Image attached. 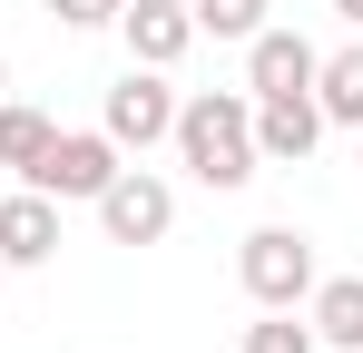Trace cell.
Here are the masks:
<instances>
[{
    "mask_svg": "<svg viewBox=\"0 0 363 353\" xmlns=\"http://www.w3.org/2000/svg\"><path fill=\"white\" fill-rule=\"evenodd\" d=\"M167 147H177V167L206 186V196H236V186H255V99L245 89H196V99H177V128H167Z\"/></svg>",
    "mask_w": 363,
    "mask_h": 353,
    "instance_id": "obj_1",
    "label": "cell"
},
{
    "mask_svg": "<svg viewBox=\"0 0 363 353\" xmlns=\"http://www.w3.org/2000/svg\"><path fill=\"white\" fill-rule=\"evenodd\" d=\"M128 167V147L108 128H50V147H40V167L20 176V186H40V196H60V206H99V186Z\"/></svg>",
    "mask_w": 363,
    "mask_h": 353,
    "instance_id": "obj_2",
    "label": "cell"
},
{
    "mask_svg": "<svg viewBox=\"0 0 363 353\" xmlns=\"http://www.w3.org/2000/svg\"><path fill=\"white\" fill-rule=\"evenodd\" d=\"M314 275H324V265H314V235L304 226H255L236 245V285L255 294V304H304Z\"/></svg>",
    "mask_w": 363,
    "mask_h": 353,
    "instance_id": "obj_3",
    "label": "cell"
},
{
    "mask_svg": "<svg viewBox=\"0 0 363 353\" xmlns=\"http://www.w3.org/2000/svg\"><path fill=\"white\" fill-rule=\"evenodd\" d=\"M99 128H108L118 147H138V157H147V147L177 128V89H167V69H138V59H128L118 79H108V108H99Z\"/></svg>",
    "mask_w": 363,
    "mask_h": 353,
    "instance_id": "obj_4",
    "label": "cell"
},
{
    "mask_svg": "<svg viewBox=\"0 0 363 353\" xmlns=\"http://www.w3.org/2000/svg\"><path fill=\"white\" fill-rule=\"evenodd\" d=\"M99 226H108V245H157V235L177 226V186L157 167H118L99 186Z\"/></svg>",
    "mask_w": 363,
    "mask_h": 353,
    "instance_id": "obj_5",
    "label": "cell"
},
{
    "mask_svg": "<svg viewBox=\"0 0 363 353\" xmlns=\"http://www.w3.org/2000/svg\"><path fill=\"white\" fill-rule=\"evenodd\" d=\"M314 40H304V30H275V20H265V30H255V40H245V99H304V89H314Z\"/></svg>",
    "mask_w": 363,
    "mask_h": 353,
    "instance_id": "obj_6",
    "label": "cell"
},
{
    "mask_svg": "<svg viewBox=\"0 0 363 353\" xmlns=\"http://www.w3.org/2000/svg\"><path fill=\"white\" fill-rule=\"evenodd\" d=\"M118 40H128L138 69H177V59L196 50V10H186V0H128V10H118Z\"/></svg>",
    "mask_w": 363,
    "mask_h": 353,
    "instance_id": "obj_7",
    "label": "cell"
},
{
    "mask_svg": "<svg viewBox=\"0 0 363 353\" xmlns=\"http://www.w3.org/2000/svg\"><path fill=\"white\" fill-rule=\"evenodd\" d=\"M50 255H60V196L10 186V196H0V265L30 275V265H50Z\"/></svg>",
    "mask_w": 363,
    "mask_h": 353,
    "instance_id": "obj_8",
    "label": "cell"
},
{
    "mask_svg": "<svg viewBox=\"0 0 363 353\" xmlns=\"http://www.w3.org/2000/svg\"><path fill=\"white\" fill-rule=\"evenodd\" d=\"M314 147H324L314 89H304V99H255V157H265V167H304Z\"/></svg>",
    "mask_w": 363,
    "mask_h": 353,
    "instance_id": "obj_9",
    "label": "cell"
},
{
    "mask_svg": "<svg viewBox=\"0 0 363 353\" xmlns=\"http://www.w3.org/2000/svg\"><path fill=\"white\" fill-rule=\"evenodd\" d=\"M304 324H314V344H324V353H363V275H314Z\"/></svg>",
    "mask_w": 363,
    "mask_h": 353,
    "instance_id": "obj_10",
    "label": "cell"
},
{
    "mask_svg": "<svg viewBox=\"0 0 363 353\" xmlns=\"http://www.w3.org/2000/svg\"><path fill=\"white\" fill-rule=\"evenodd\" d=\"M314 108H324V128H363V30L314 59Z\"/></svg>",
    "mask_w": 363,
    "mask_h": 353,
    "instance_id": "obj_11",
    "label": "cell"
},
{
    "mask_svg": "<svg viewBox=\"0 0 363 353\" xmlns=\"http://www.w3.org/2000/svg\"><path fill=\"white\" fill-rule=\"evenodd\" d=\"M40 147H50V118L20 108V99H0V167L30 176V167H40Z\"/></svg>",
    "mask_w": 363,
    "mask_h": 353,
    "instance_id": "obj_12",
    "label": "cell"
},
{
    "mask_svg": "<svg viewBox=\"0 0 363 353\" xmlns=\"http://www.w3.org/2000/svg\"><path fill=\"white\" fill-rule=\"evenodd\" d=\"M265 324H245V353H324L314 344V324H304V304H255Z\"/></svg>",
    "mask_w": 363,
    "mask_h": 353,
    "instance_id": "obj_13",
    "label": "cell"
},
{
    "mask_svg": "<svg viewBox=\"0 0 363 353\" xmlns=\"http://www.w3.org/2000/svg\"><path fill=\"white\" fill-rule=\"evenodd\" d=\"M186 10H196V40H255V30H265V0H186Z\"/></svg>",
    "mask_w": 363,
    "mask_h": 353,
    "instance_id": "obj_14",
    "label": "cell"
},
{
    "mask_svg": "<svg viewBox=\"0 0 363 353\" xmlns=\"http://www.w3.org/2000/svg\"><path fill=\"white\" fill-rule=\"evenodd\" d=\"M50 10H60V30H118L128 0H50Z\"/></svg>",
    "mask_w": 363,
    "mask_h": 353,
    "instance_id": "obj_15",
    "label": "cell"
},
{
    "mask_svg": "<svg viewBox=\"0 0 363 353\" xmlns=\"http://www.w3.org/2000/svg\"><path fill=\"white\" fill-rule=\"evenodd\" d=\"M334 20H344V30H363V0H334Z\"/></svg>",
    "mask_w": 363,
    "mask_h": 353,
    "instance_id": "obj_16",
    "label": "cell"
},
{
    "mask_svg": "<svg viewBox=\"0 0 363 353\" xmlns=\"http://www.w3.org/2000/svg\"><path fill=\"white\" fill-rule=\"evenodd\" d=\"M0 285H10V265H0Z\"/></svg>",
    "mask_w": 363,
    "mask_h": 353,
    "instance_id": "obj_17",
    "label": "cell"
},
{
    "mask_svg": "<svg viewBox=\"0 0 363 353\" xmlns=\"http://www.w3.org/2000/svg\"><path fill=\"white\" fill-rule=\"evenodd\" d=\"M0 79H10V59H0Z\"/></svg>",
    "mask_w": 363,
    "mask_h": 353,
    "instance_id": "obj_18",
    "label": "cell"
}]
</instances>
